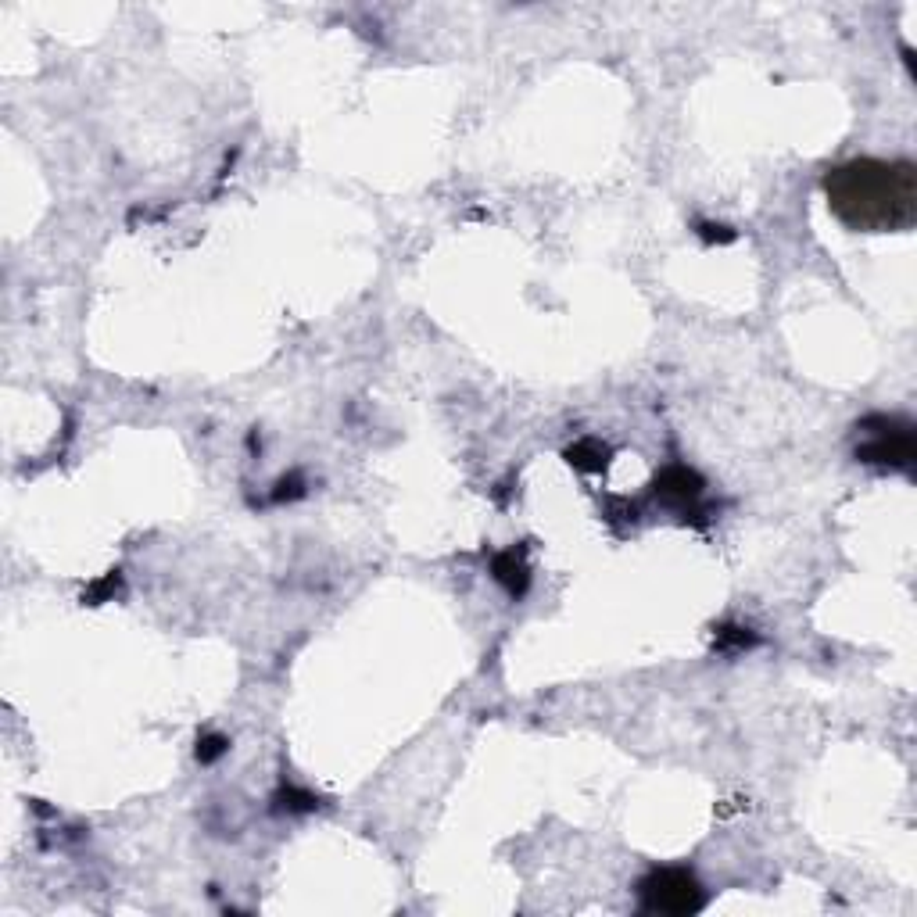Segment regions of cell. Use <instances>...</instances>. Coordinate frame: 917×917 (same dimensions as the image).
I'll use <instances>...</instances> for the list:
<instances>
[{
	"label": "cell",
	"instance_id": "obj_4",
	"mask_svg": "<svg viewBox=\"0 0 917 917\" xmlns=\"http://www.w3.org/2000/svg\"><path fill=\"white\" fill-rule=\"evenodd\" d=\"M656 498L660 502H667V506H678V509H688L692 502H699L706 491V480L699 477L695 470H688V466H667V470L656 477Z\"/></svg>",
	"mask_w": 917,
	"mask_h": 917
},
{
	"label": "cell",
	"instance_id": "obj_8",
	"mask_svg": "<svg viewBox=\"0 0 917 917\" xmlns=\"http://www.w3.org/2000/svg\"><path fill=\"white\" fill-rule=\"evenodd\" d=\"M717 645L720 652H728V649H746V645H753V635L749 631H742V627H720V635H717Z\"/></svg>",
	"mask_w": 917,
	"mask_h": 917
},
{
	"label": "cell",
	"instance_id": "obj_5",
	"mask_svg": "<svg viewBox=\"0 0 917 917\" xmlns=\"http://www.w3.org/2000/svg\"><path fill=\"white\" fill-rule=\"evenodd\" d=\"M495 581L502 584L513 599H520V595L527 592V584H531V570H527V563H523V552L509 549V552H502V556H495Z\"/></svg>",
	"mask_w": 917,
	"mask_h": 917
},
{
	"label": "cell",
	"instance_id": "obj_10",
	"mask_svg": "<svg viewBox=\"0 0 917 917\" xmlns=\"http://www.w3.org/2000/svg\"><path fill=\"white\" fill-rule=\"evenodd\" d=\"M699 237H703L706 244H728V240H735V230L717 226V223H699Z\"/></svg>",
	"mask_w": 917,
	"mask_h": 917
},
{
	"label": "cell",
	"instance_id": "obj_9",
	"mask_svg": "<svg viewBox=\"0 0 917 917\" xmlns=\"http://www.w3.org/2000/svg\"><path fill=\"white\" fill-rule=\"evenodd\" d=\"M230 749V738H223V735H205L198 742V760L201 763H215L219 756Z\"/></svg>",
	"mask_w": 917,
	"mask_h": 917
},
{
	"label": "cell",
	"instance_id": "obj_7",
	"mask_svg": "<svg viewBox=\"0 0 917 917\" xmlns=\"http://www.w3.org/2000/svg\"><path fill=\"white\" fill-rule=\"evenodd\" d=\"M273 803H276V810H287V814H309V810H316V806H319V799L312 796V792L287 785V789L276 792Z\"/></svg>",
	"mask_w": 917,
	"mask_h": 917
},
{
	"label": "cell",
	"instance_id": "obj_2",
	"mask_svg": "<svg viewBox=\"0 0 917 917\" xmlns=\"http://www.w3.org/2000/svg\"><path fill=\"white\" fill-rule=\"evenodd\" d=\"M638 896H642L645 914H667V917H688L699 914L706 907L703 885L695 882L692 871L681 867H660L638 882Z\"/></svg>",
	"mask_w": 917,
	"mask_h": 917
},
{
	"label": "cell",
	"instance_id": "obj_1",
	"mask_svg": "<svg viewBox=\"0 0 917 917\" xmlns=\"http://www.w3.org/2000/svg\"><path fill=\"white\" fill-rule=\"evenodd\" d=\"M824 198L842 226L857 233H900L917 223L914 162L853 158L824 176Z\"/></svg>",
	"mask_w": 917,
	"mask_h": 917
},
{
	"label": "cell",
	"instance_id": "obj_3",
	"mask_svg": "<svg viewBox=\"0 0 917 917\" xmlns=\"http://www.w3.org/2000/svg\"><path fill=\"white\" fill-rule=\"evenodd\" d=\"M871 438L864 445H857V459L871 466H889V470H910L917 455V441H914V427L907 420H896V416H871Z\"/></svg>",
	"mask_w": 917,
	"mask_h": 917
},
{
	"label": "cell",
	"instance_id": "obj_6",
	"mask_svg": "<svg viewBox=\"0 0 917 917\" xmlns=\"http://www.w3.org/2000/svg\"><path fill=\"white\" fill-rule=\"evenodd\" d=\"M609 445H602L599 438H581L577 445L566 448V463L577 466L581 473H599L609 466Z\"/></svg>",
	"mask_w": 917,
	"mask_h": 917
}]
</instances>
